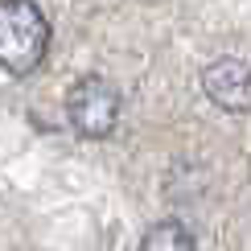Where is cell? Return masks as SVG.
Listing matches in <instances>:
<instances>
[{"label": "cell", "instance_id": "1", "mask_svg": "<svg viewBox=\"0 0 251 251\" xmlns=\"http://www.w3.org/2000/svg\"><path fill=\"white\" fill-rule=\"evenodd\" d=\"M50 50V21L33 0H0V70L29 75Z\"/></svg>", "mask_w": 251, "mask_h": 251}, {"label": "cell", "instance_id": "2", "mask_svg": "<svg viewBox=\"0 0 251 251\" xmlns=\"http://www.w3.org/2000/svg\"><path fill=\"white\" fill-rule=\"evenodd\" d=\"M66 120H70V128L78 136H87V140L111 136V128H116V120H120V91L111 87L107 78H99V75L78 78L75 87H70V95H66Z\"/></svg>", "mask_w": 251, "mask_h": 251}, {"label": "cell", "instance_id": "3", "mask_svg": "<svg viewBox=\"0 0 251 251\" xmlns=\"http://www.w3.org/2000/svg\"><path fill=\"white\" fill-rule=\"evenodd\" d=\"M202 91L214 107L231 111V116H247L251 111V66L239 58H218L202 70Z\"/></svg>", "mask_w": 251, "mask_h": 251}, {"label": "cell", "instance_id": "4", "mask_svg": "<svg viewBox=\"0 0 251 251\" xmlns=\"http://www.w3.org/2000/svg\"><path fill=\"white\" fill-rule=\"evenodd\" d=\"M140 251H198V239L185 223L177 218H165V223H152L140 239Z\"/></svg>", "mask_w": 251, "mask_h": 251}]
</instances>
